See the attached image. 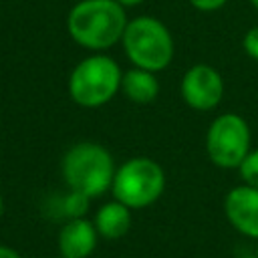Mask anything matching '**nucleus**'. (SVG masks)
<instances>
[{"instance_id":"7ed1b4c3","label":"nucleus","mask_w":258,"mask_h":258,"mask_svg":"<svg viewBox=\"0 0 258 258\" xmlns=\"http://www.w3.org/2000/svg\"><path fill=\"white\" fill-rule=\"evenodd\" d=\"M123 71L119 62L103 52H93L75 64L69 75L67 91L75 105L99 109L121 91Z\"/></svg>"},{"instance_id":"6e6552de","label":"nucleus","mask_w":258,"mask_h":258,"mask_svg":"<svg viewBox=\"0 0 258 258\" xmlns=\"http://www.w3.org/2000/svg\"><path fill=\"white\" fill-rule=\"evenodd\" d=\"M224 216L236 232L258 240V187L246 183L232 187L224 198Z\"/></svg>"},{"instance_id":"4468645a","label":"nucleus","mask_w":258,"mask_h":258,"mask_svg":"<svg viewBox=\"0 0 258 258\" xmlns=\"http://www.w3.org/2000/svg\"><path fill=\"white\" fill-rule=\"evenodd\" d=\"M242 48H244V52L250 58L258 60V24L252 26V28H248L244 32V36H242Z\"/></svg>"},{"instance_id":"ddd939ff","label":"nucleus","mask_w":258,"mask_h":258,"mask_svg":"<svg viewBox=\"0 0 258 258\" xmlns=\"http://www.w3.org/2000/svg\"><path fill=\"white\" fill-rule=\"evenodd\" d=\"M238 173H240L242 183L258 187V149H250L248 151V155L238 165Z\"/></svg>"},{"instance_id":"20e7f679","label":"nucleus","mask_w":258,"mask_h":258,"mask_svg":"<svg viewBox=\"0 0 258 258\" xmlns=\"http://www.w3.org/2000/svg\"><path fill=\"white\" fill-rule=\"evenodd\" d=\"M123 50L133 67L159 73L173 60L175 44L169 28L153 16H135L127 22L121 38Z\"/></svg>"},{"instance_id":"39448f33","label":"nucleus","mask_w":258,"mask_h":258,"mask_svg":"<svg viewBox=\"0 0 258 258\" xmlns=\"http://www.w3.org/2000/svg\"><path fill=\"white\" fill-rule=\"evenodd\" d=\"M165 181V171L155 159L137 155L117 165L111 194L131 210H145L163 196Z\"/></svg>"},{"instance_id":"9b49d317","label":"nucleus","mask_w":258,"mask_h":258,"mask_svg":"<svg viewBox=\"0 0 258 258\" xmlns=\"http://www.w3.org/2000/svg\"><path fill=\"white\" fill-rule=\"evenodd\" d=\"M121 93L135 105H147V103H153L157 99L159 81H157L155 73L133 67L129 71H123Z\"/></svg>"},{"instance_id":"4be33fe9","label":"nucleus","mask_w":258,"mask_h":258,"mask_svg":"<svg viewBox=\"0 0 258 258\" xmlns=\"http://www.w3.org/2000/svg\"><path fill=\"white\" fill-rule=\"evenodd\" d=\"M58 258H62V256H58Z\"/></svg>"},{"instance_id":"f03ea898","label":"nucleus","mask_w":258,"mask_h":258,"mask_svg":"<svg viewBox=\"0 0 258 258\" xmlns=\"http://www.w3.org/2000/svg\"><path fill=\"white\" fill-rule=\"evenodd\" d=\"M115 169L117 165L111 151L95 141H79L71 145L60 159V175L69 189L91 200L111 191Z\"/></svg>"},{"instance_id":"0eeeda50","label":"nucleus","mask_w":258,"mask_h":258,"mask_svg":"<svg viewBox=\"0 0 258 258\" xmlns=\"http://www.w3.org/2000/svg\"><path fill=\"white\" fill-rule=\"evenodd\" d=\"M179 93L185 105L194 111H212L224 97V79L212 64L198 62L185 71L179 83Z\"/></svg>"},{"instance_id":"412c9836","label":"nucleus","mask_w":258,"mask_h":258,"mask_svg":"<svg viewBox=\"0 0 258 258\" xmlns=\"http://www.w3.org/2000/svg\"><path fill=\"white\" fill-rule=\"evenodd\" d=\"M242 258H256V256H242Z\"/></svg>"},{"instance_id":"9d476101","label":"nucleus","mask_w":258,"mask_h":258,"mask_svg":"<svg viewBox=\"0 0 258 258\" xmlns=\"http://www.w3.org/2000/svg\"><path fill=\"white\" fill-rule=\"evenodd\" d=\"M131 208H127L119 200L105 202L93 218L99 238L105 240H121L131 230Z\"/></svg>"},{"instance_id":"f8f14e48","label":"nucleus","mask_w":258,"mask_h":258,"mask_svg":"<svg viewBox=\"0 0 258 258\" xmlns=\"http://www.w3.org/2000/svg\"><path fill=\"white\" fill-rule=\"evenodd\" d=\"M89 200L87 196L79 194V191H73L69 189V194L62 198V212L69 216V218H83L89 210Z\"/></svg>"},{"instance_id":"aec40b11","label":"nucleus","mask_w":258,"mask_h":258,"mask_svg":"<svg viewBox=\"0 0 258 258\" xmlns=\"http://www.w3.org/2000/svg\"><path fill=\"white\" fill-rule=\"evenodd\" d=\"M254 256H256V258H258V244H256V254H254Z\"/></svg>"},{"instance_id":"6ab92c4d","label":"nucleus","mask_w":258,"mask_h":258,"mask_svg":"<svg viewBox=\"0 0 258 258\" xmlns=\"http://www.w3.org/2000/svg\"><path fill=\"white\" fill-rule=\"evenodd\" d=\"M250 4H252V6L256 8V10H258V0H250Z\"/></svg>"},{"instance_id":"f3484780","label":"nucleus","mask_w":258,"mask_h":258,"mask_svg":"<svg viewBox=\"0 0 258 258\" xmlns=\"http://www.w3.org/2000/svg\"><path fill=\"white\" fill-rule=\"evenodd\" d=\"M117 2L123 4V6L127 8V6H139V4H143L145 0H117Z\"/></svg>"},{"instance_id":"f257e3e1","label":"nucleus","mask_w":258,"mask_h":258,"mask_svg":"<svg viewBox=\"0 0 258 258\" xmlns=\"http://www.w3.org/2000/svg\"><path fill=\"white\" fill-rule=\"evenodd\" d=\"M127 22L125 6L117 0H79L67 14V32L79 46L103 52L121 42Z\"/></svg>"},{"instance_id":"423d86ee","label":"nucleus","mask_w":258,"mask_h":258,"mask_svg":"<svg viewBox=\"0 0 258 258\" xmlns=\"http://www.w3.org/2000/svg\"><path fill=\"white\" fill-rule=\"evenodd\" d=\"M252 149V131L248 121L238 113L218 115L206 131V153L216 167L238 169Z\"/></svg>"},{"instance_id":"dca6fc26","label":"nucleus","mask_w":258,"mask_h":258,"mask_svg":"<svg viewBox=\"0 0 258 258\" xmlns=\"http://www.w3.org/2000/svg\"><path fill=\"white\" fill-rule=\"evenodd\" d=\"M0 258H22L20 252L12 246H6V244H0Z\"/></svg>"},{"instance_id":"a211bd4d","label":"nucleus","mask_w":258,"mask_h":258,"mask_svg":"<svg viewBox=\"0 0 258 258\" xmlns=\"http://www.w3.org/2000/svg\"><path fill=\"white\" fill-rule=\"evenodd\" d=\"M2 214H4V200H2V194H0V218H2Z\"/></svg>"},{"instance_id":"1a4fd4ad","label":"nucleus","mask_w":258,"mask_h":258,"mask_svg":"<svg viewBox=\"0 0 258 258\" xmlns=\"http://www.w3.org/2000/svg\"><path fill=\"white\" fill-rule=\"evenodd\" d=\"M99 242V232L93 224V220L83 218H69L58 234H56V246L58 254L62 258H89Z\"/></svg>"},{"instance_id":"2eb2a0df","label":"nucleus","mask_w":258,"mask_h":258,"mask_svg":"<svg viewBox=\"0 0 258 258\" xmlns=\"http://www.w3.org/2000/svg\"><path fill=\"white\" fill-rule=\"evenodd\" d=\"M196 10L200 12H216L220 10L228 0H187Z\"/></svg>"}]
</instances>
